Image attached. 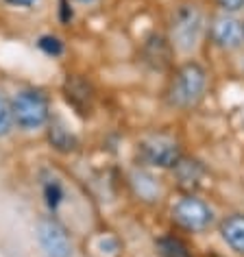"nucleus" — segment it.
<instances>
[{"instance_id":"nucleus-1","label":"nucleus","mask_w":244,"mask_h":257,"mask_svg":"<svg viewBox=\"0 0 244 257\" xmlns=\"http://www.w3.org/2000/svg\"><path fill=\"white\" fill-rule=\"evenodd\" d=\"M205 87H207V74H205V70L198 63L190 61L179 68V72L175 74V79L170 83V89H168V98L175 107L190 109L198 105V100L205 94Z\"/></svg>"},{"instance_id":"nucleus-2","label":"nucleus","mask_w":244,"mask_h":257,"mask_svg":"<svg viewBox=\"0 0 244 257\" xmlns=\"http://www.w3.org/2000/svg\"><path fill=\"white\" fill-rule=\"evenodd\" d=\"M11 113H14V122L24 131L40 128L50 118L48 98L40 89H20L11 100Z\"/></svg>"},{"instance_id":"nucleus-3","label":"nucleus","mask_w":244,"mask_h":257,"mask_svg":"<svg viewBox=\"0 0 244 257\" xmlns=\"http://www.w3.org/2000/svg\"><path fill=\"white\" fill-rule=\"evenodd\" d=\"M203 33V14L194 5H183L172 16V40L181 50H192Z\"/></svg>"},{"instance_id":"nucleus-4","label":"nucleus","mask_w":244,"mask_h":257,"mask_svg":"<svg viewBox=\"0 0 244 257\" xmlns=\"http://www.w3.org/2000/svg\"><path fill=\"white\" fill-rule=\"evenodd\" d=\"M172 218L188 231H205L214 220V214H211L209 205L203 203L201 198L183 196L172 207Z\"/></svg>"},{"instance_id":"nucleus-5","label":"nucleus","mask_w":244,"mask_h":257,"mask_svg":"<svg viewBox=\"0 0 244 257\" xmlns=\"http://www.w3.org/2000/svg\"><path fill=\"white\" fill-rule=\"evenodd\" d=\"M37 237L48 257H70L72 255V242L55 218H44L37 224Z\"/></svg>"},{"instance_id":"nucleus-6","label":"nucleus","mask_w":244,"mask_h":257,"mask_svg":"<svg viewBox=\"0 0 244 257\" xmlns=\"http://www.w3.org/2000/svg\"><path fill=\"white\" fill-rule=\"evenodd\" d=\"M142 151V157L146 164L157 166V168H172L181 162V153H179V146L172 142V140L166 138H151L142 142L140 146Z\"/></svg>"},{"instance_id":"nucleus-7","label":"nucleus","mask_w":244,"mask_h":257,"mask_svg":"<svg viewBox=\"0 0 244 257\" xmlns=\"http://www.w3.org/2000/svg\"><path fill=\"white\" fill-rule=\"evenodd\" d=\"M214 42L222 48H237L244 42V29L233 18H218L211 27Z\"/></svg>"},{"instance_id":"nucleus-8","label":"nucleus","mask_w":244,"mask_h":257,"mask_svg":"<svg viewBox=\"0 0 244 257\" xmlns=\"http://www.w3.org/2000/svg\"><path fill=\"white\" fill-rule=\"evenodd\" d=\"M220 233L231 248L237 250V253H244V216L242 214L229 216L227 220L222 222Z\"/></svg>"},{"instance_id":"nucleus-9","label":"nucleus","mask_w":244,"mask_h":257,"mask_svg":"<svg viewBox=\"0 0 244 257\" xmlns=\"http://www.w3.org/2000/svg\"><path fill=\"white\" fill-rule=\"evenodd\" d=\"M48 138H50V144L59 151H72L76 146V140L70 131H66V126L59 124V122H50V128H48Z\"/></svg>"},{"instance_id":"nucleus-10","label":"nucleus","mask_w":244,"mask_h":257,"mask_svg":"<svg viewBox=\"0 0 244 257\" xmlns=\"http://www.w3.org/2000/svg\"><path fill=\"white\" fill-rule=\"evenodd\" d=\"M44 198H46V205L50 211H57V207L61 205L63 201V188L59 183V179H46L44 181Z\"/></svg>"},{"instance_id":"nucleus-11","label":"nucleus","mask_w":244,"mask_h":257,"mask_svg":"<svg viewBox=\"0 0 244 257\" xmlns=\"http://www.w3.org/2000/svg\"><path fill=\"white\" fill-rule=\"evenodd\" d=\"M157 248L164 257H188L185 246L179 240H175V237H162V240L157 242Z\"/></svg>"},{"instance_id":"nucleus-12","label":"nucleus","mask_w":244,"mask_h":257,"mask_svg":"<svg viewBox=\"0 0 244 257\" xmlns=\"http://www.w3.org/2000/svg\"><path fill=\"white\" fill-rule=\"evenodd\" d=\"M14 124V113H11V102L0 94V138H5Z\"/></svg>"},{"instance_id":"nucleus-13","label":"nucleus","mask_w":244,"mask_h":257,"mask_svg":"<svg viewBox=\"0 0 244 257\" xmlns=\"http://www.w3.org/2000/svg\"><path fill=\"white\" fill-rule=\"evenodd\" d=\"M37 46H40L44 53L50 55V57H59L63 53V44L59 37H53V35H44L40 37V42H37Z\"/></svg>"},{"instance_id":"nucleus-14","label":"nucleus","mask_w":244,"mask_h":257,"mask_svg":"<svg viewBox=\"0 0 244 257\" xmlns=\"http://www.w3.org/2000/svg\"><path fill=\"white\" fill-rule=\"evenodd\" d=\"M218 3H220L227 11H237V9L244 7V0H218Z\"/></svg>"},{"instance_id":"nucleus-15","label":"nucleus","mask_w":244,"mask_h":257,"mask_svg":"<svg viewBox=\"0 0 244 257\" xmlns=\"http://www.w3.org/2000/svg\"><path fill=\"white\" fill-rule=\"evenodd\" d=\"M5 3L14 5V7H31V5H35L37 0H5Z\"/></svg>"},{"instance_id":"nucleus-16","label":"nucleus","mask_w":244,"mask_h":257,"mask_svg":"<svg viewBox=\"0 0 244 257\" xmlns=\"http://www.w3.org/2000/svg\"><path fill=\"white\" fill-rule=\"evenodd\" d=\"M74 3H79V5H92L94 0H74Z\"/></svg>"}]
</instances>
